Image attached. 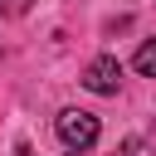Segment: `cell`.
Masks as SVG:
<instances>
[{
	"instance_id": "6da1fadb",
	"label": "cell",
	"mask_w": 156,
	"mask_h": 156,
	"mask_svg": "<svg viewBox=\"0 0 156 156\" xmlns=\"http://www.w3.org/2000/svg\"><path fill=\"white\" fill-rule=\"evenodd\" d=\"M54 132H58V141L68 146V151H88L93 141H98V117L93 112H83V107H63L58 117H54Z\"/></svg>"
},
{
	"instance_id": "7a4b0ae2",
	"label": "cell",
	"mask_w": 156,
	"mask_h": 156,
	"mask_svg": "<svg viewBox=\"0 0 156 156\" xmlns=\"http://www.w3.org/2000/svg\"><path fill=\"white\" fill-rule=\"evenodd\" d=\"M117 83H122V63L112 58V54H102V58H93L88 68H83V88L88 93H117Z\"/></svg>"
},
{
	"instance_id": "3957f363",
	"label": "cell",
	"mask_w": 156,
	"mask_h": 156,
	"mask_svg": "<svg viewBox=\"0 0 156 156\" xmlns=\"http://www.w3.org/2000/svg\"><path fill=\"white\" fill-rule=\"evenodd\" d=\"M132 68H136L141 78H156V39H141V49H136Z\"/></svg>"
},
{
	"instance_id": "277c9868",
	"label": "cell",
	"mask_w": 156,
	"mask_h": 156,
	"mask_svg": "<svg viewBox=\"0 0 156 156\" xmlns=\"http://www.w3.org/2000/svg\"><path fill=\"white\" fill-rule=\"evenodd\" d=\"M34 0H0V15H24Z\"/></svg>"
},
{
	"instance_id": "5b68a950",
	"label": "cell",
	"mask_w": 156,
	"mask_h": 156,
	"mask_svg": "<svg viewBox=\"0 0 156 156\" xmlns=\"http://www.w3.org/2000/svg\"><path fill=\"white\" fill-rule=\"evenodd\" d=\"M68 156H83V151H68Z\"/></svg>"
}]
</instances>
